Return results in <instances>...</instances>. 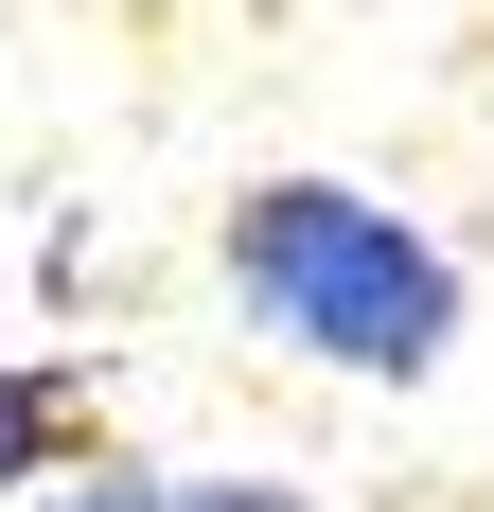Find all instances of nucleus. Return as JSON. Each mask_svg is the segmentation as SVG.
I'll list each match as a JSON object with an SVG mask.
<instances>
[{
  "instance_id": "1",
  "label": "nucleus",
  "mask_w": 494,
  "mask_h": 512,
  "mask_svg": "<svg viewBox=\"0 0 494 512\" xmlns=\"http://www.w3.org/2000/svg\"><path fill=\"white\" fill-rule=\"evenodd\" d=\"M230 283L265 336H300L318 371H371V389H424L459 336V265L406 230L389 195H353V177H265L230 195Z\"/></svg>"
},
{
  "instance_id": "2",
  "label": "nucleus",
  "mask_w": 494,
  "mask_h": 512,
  "mask_svg": "<svg viewBox=\"0 0 494 512\" xmlns=\"http://www.w3.org/2000/svg\"><path fill=\"white\" fill-rule=\"evenodd\" d=\"M53 442H71V371H18V354H0V495L53 477Z\"/></svg>"
},
{
  "instance_id": "3",
  "label": "nucleus",
  "mask_w": 494,
  "mask_h": 512,
  "mask_svg": "<svg viewBox=\"0 0 494 512\" xmlns=\"http://www.w3.org/2000/svg\"><path fill=\"white\" fill-rule=\"evenodd\" d=\"M71 512H300V495H265V477H89Z\"/></svg>"
}]
</instances>
